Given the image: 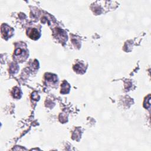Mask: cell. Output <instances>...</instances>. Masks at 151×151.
<instances>
[{
  "label": "cell",
  "instance_id": "1",
  "mask_svg": "<svg viewBox=\"0 0 151 151\" xmlns=\"http://www.w3.org/2000/svg\"><path fill=\"white\" fill-rule=\"evenodd\" d=\"M21 45H19V48H16L15 52H14V55L15 58H19V60H24L28 55V51L26 48V47H24L22 46V44H21Z\"/></svg>",
  "mask_w": 151,
  "mask_h": 151
}]
</instances>
